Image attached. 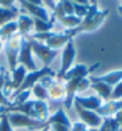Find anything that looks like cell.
<instances>
[{
    "mask_svg": "<svg viewBox=\"0 0 122 131\" xmlns=\"http://www.w3.org/2000/svg\"><path fill=\"white\" fill-rule=\"evenodd\" d=\"M108 14H109L108 10L99 11L97 3L92 1L90 4L86 17H84L81 19V23L79 24V26H77L76 29H72V30H65V34H67L71 38H73L76 35L95 31L102 25V23L104 21V19L107 18Z\"/></svg>",
    "mask_w": 122,
    "mask_h": 131,
    "instance_id": "1",
    "label": "cell"
},
{
    "mask_svg": "<svg viewBox=\"0 0 122 131\" xmlns=\"http://www.w3.org/2000/svg\"><path fill=\"white\" fill-rule=\"evenodd\" d=\"M1 113H6V112H18V113H23L28 117L36 119L40 122H44L47 123L49 118V107L48 104L45 101L41 100H28L26 103L18 105V106H12L10 108H5V110L0 111Z\"/></svg>",
    "mask_w": 122,
    "mask_h": 131,
    "instance_id": "2",
    "label": "cell"
},
{
    "mask_svg": "<svg viewBox=\"0 0 122 131\" xmlns=\"http://www.w3.org/2000/svg\"><path fill=\"white\" fill-rule=\"evenodd\" d=\"M30 37L36 39V41L44 43L48 48L53 49V50H58V51H59V49L63 48L70 39H73L65 32L63 34H56V32L52 31L44 32V34H34Z\"/></svg>",
    "mask_w": 122,
    "mask_h": 131,
    "instance_id": "3",
    "label": "cell"
},
{
    "mask_svg": "<svg viewBox=\"0 0 122 131\" xmlns=\"http://www.w3.org/2000/svg\"><path fill=\"white\" fill-rule=\"evenodd\" d=\"M7 119L10 122L12 128H25L29 130H41L44 126H47V123L44 122H40L36 119L28 117L23 113H18V112H6Z\"/></svg>",
    "mask_w": 122,
    "mask_h": 131,
    "instance_id": "4",
    "label": "cell"
},
{
    "mask_svg": "<svg viewBox=\"0 0 122 131\" xmlns=\"http://www.w3.org/2000/svg\"><path fill=\"white\" fill-rule=\"evenodd\" d=\"M29 41H30V45H31L32 54H35L40 60H41L44 67H49V64L54 61L59 51L58 50H53V49L48 48L44 43H42L40 41H36L34 38L29 36Z\"/></svg>",
    "mask_w": 122,
    "mask_h": 131,
    "instance_id": "5",
    "label": "cell"
},
{
    "mask_svg": "<svg viewBox=\"0 0 122 131\" xmlns=\"http://www.w3.org/2000/svg\"><path fill=\"white\" fill-rule=\"evenodd\" d=\"M21 38L18 34H16L13 37L8 38L6 43L4 44V50H5V55H6L8 67H10V72L14 70V68L18 66V55H19V50H21Z\"/></svg>",
    "mask_w": 122,
    "mask_h": 131,
    "instance_id": "6",
    "label": "cell"
},
{
    "mask_svg": "<svg viewBox=\"0 0 122 131\" xmlns=\"http://www.w3.org/2000/svg\"><path fill=\"white\" fill-rule=\"evenodd\" d=\"M76 55H77V51H76L73 39H70L67 42V44L62 48V52H61V67H60V70L58 73V75H56L59 80H62L63 75L73 66Z\"/></svg>",
    "mask_w": 122,
    "mask_h": 131,
    "instance_id": "7",
    "label": "cell"
},
{
    "mask_svg": "<svg viewBox=\"0 0 122 131\" xmlns=\"http://www.w3.org/2000/svg\"><path fill=\"white\" fill-rule=\"evenodd\" d=\"M18 64L25 67L26 70L32 72L37 69L35 61L32 59V50L31 45H30V41L28 37H22L21 38V50H19V55H18Z\"/></svg>",
    "mask_w": 122,
    "mask_h": 131,
    "instance_id": "8",
    "label": "cell"
},
{
    "mask_svg": "<svg viewBox=\"0 0 122 131\" xmlns=\"http://www.w3.org/2000/svg\"><path fill=\"white\" fill-rule=\"evenodd\" d=\"M54 75H55V73L53 72L49 67H43L42 69H36V70H32V72H28L26 75H25L24 81L22 83V86L13 94L19 93L22 91L30 90L36 82H40L44 76H54Z\"/></svg>",
    "mask_w": 122,
    "mask_h": 131,
    "instance_id": "9",
    "label": "cell"
},
{
    "mask_svg": "<svg viewBox=\"0 0 122 131\" xmlns=\"http://www.w3.org/2000/svg\"><path fill=\"white\" fill-rule=\"evenodd\" d=\"M74 106H76V111H77L78 116L80 118L81 123H84L85 125L90 126L91 129H97L101 126L102 124V121L103 118L95 111H89V110H85L83 107H80L78 104L74 103Z\"/></svg>",
    "mask_w": 122,
    "mask_h": 131,
    "instance_id": "10",
    "label": "cell"
},
{
    "mask_svg": "<svg viewBox=\"0 0 122 131\" xmlns=\"http://www.w3.org/2000/svg\"><path fill=\"white\" fill-rule=\"evenodd\" d=\"M19 4L34 18L41 19V20H44V21H49L48 10H47V7H44V5H35V4H31L29 0H21Z\"/></svg>",
    "mask_w": 122,
    "mask_h": 131,
    "instance_id": "11",
    "label": "cell"
},
{
    "mask_svg": "<svg viewBox=\"0 0 122 131\" xmlns=\"http://www.w3.org/2000/svg\"><path fill=\"white\" fill-rule=\"evenodd\" d=\"M98 63H96L95 66H92V67H86L85 64H81V63H79V64H76L73 66V67H71L70 70L63 75L62 80H65V81H68V80L71 79H83V78H87V75L90 74L93 69H96L98 67Z\"/></svg>",
    "mask_w": 122,
    "mask_h": 131,
    "instance_id": "12",
    "label": "cell"
},
{
    "mask_svg": "<svg viewBox=\"0 0 122 131\" xmlns=\"http://www.w3.org/2000/svg\"><path fill=\"white\" fill-rule=\"evenodd\" d=\"M73 103L78 104L80 107L89 111H96L102 106V99L98 95H90V97H80L76 95Z\"/></svg>",
    "mask_w": 122,
    "mask_h": 131,
    "instance_id": "13",
    "label": "cell"
},
{
    "mask_svg": "<svg viewBox=\"0 0 122 131\" xmlns=\"http://www.w3.org/2000/svg\"><path fill=\"white\" fill-rule=\"evenodd\" d=\"M80 79H71L68 81H65V99H63V104L67 110H70L74 101V97L78 93V82Z\"/></svg>",
    "mask_w": 122,
    "mask_h": 131,
    "instance_id": "14",
    "label": "cell"
},
{
    "mask_svg": "<svg viewBox=\"0 0 122 131\" xmlns=\"http://www.w3.org/2000/svg\"><path fill=\"white\" fill-rule=\"evenodd\" d=\"M89 79H90V82L101 81V82H105L112 87V86H115L116 83H119L120 81H122V69L114 70V72H109L101 76H91Z\"/></svg>",
    "mask_w": 122,
    "mask_h": 131,
    "instance_id": "15",
    "label": "cell"
},
{
    "mask_svg": "<svg viewBox=\"0 0 122 131\" xmlns=\"http://www.w3.org/2000/svg\"><path fill=\"white\" fill-rule=\"evenodd\" d=\"M122 108V99L121 100H110L108 103L102 104V106L98 108L97 112L102 118L110 117L112 114H116Z\"/></svg>",
    "mask_w": 122,
    "mask_h": 131,
    "instance_id": "16",
    "label": "cell"
},
{
    "mask_svg": "<svg viewBox=\"0 0 122 131\" xmlns=\"http://www.w3.org/2000/svg\"><path fill=\"white\" fill-rule=\"evenodd\" d=\"M18 35L22 37H28L31 29L34 28V18L28 14H19L18 16Z\"/></svg>",
    "mask_w": 122,
    "mask_h": 131,
    "instance_id": "17",
    "label": "cell"
},
{
    "mask_svg": "<svg viewBox=\"0 0 122 131\" xmlns=\"http://www.w3.org/2000/svg\"><path fill=\"white\" fill-rule=\"evenodd\" d=\"M47 124L48 125L60 124V125H63V126H67L68 129H71V126H72V123H71L70 118H68V116L66 114L63 108H59L55 113L49 116L48 121H47Z\"/></svg>",
    "mask_w": 122,
    "mask_h": 131,
    "instance_id": "18",
    "label": "cell"
},
{
    "mask_svg": "<svg viewBox=\"0 0 122 131\" xmlns=\"http://www.w3.org/2000/svg\"><path fill=\"white\" fill-rule=\"evenodd\" d=\"M90 87L92 90H95L98 93V97L102 100H109L111 97V92H112V87L110 85L105 82H101V81H96V82H91Z\"/></svg>",
    "mask_w": 122,
    "mask_h": 131,
    "instance_id": "19",
    "label": "cell"
},
{
    "mask_svg": "<svg viewBox=\"0 0 122 131\" xmlns=\"http://www.w3.org/2000/svg\"><path fill=\"white\" fill-rule=\"evenodd\" d=\"M18 31V25H17V21H8L6 23L5 25L0 26V38L1 39H8V38L13 37L16 32Z\"/></svg>",
    "mask_w": 122,
    "mask_h": 131,
    "instance_id": "20",
    "label": "cell"
},
{
    "mask_svg": "<svg viewBox=\"0 0 122 131\" xmlns=\"http://www.w3.org/2000/svg\"><path fill=\"white\" fill-rule=\"evenodd\" d=\"M18 17V10L14 8H4L0 7V26L5 25L8 21H13Z\"/></svg>",
    "mask_w": 122,
    "mask_h": 131,
    "instance_id": "21",
    "label": "cell"
},
{
    "mask_svg": "<svg viewBox=\"0 0 122 131\" xmlns=\"http://www.w3.org/2000/svg\"><path fill=\"white\" fill-rule=\"evenodd\" d=\"M54 28V23L53 20L44 21L41 19H36L34 18V29H35L36 34H44V32L52 31V29Z\"/></svg>",
    "mask_w": 122,
    "mask_h": 131,
    "instance_id": "22",
    "label": "cell"
},
{
    "mask_svg": "<svg viewBox=\"0 0 122 131\" xmlns=\"http://www.w3.org/2000/svg\"><path fill=\"white\" fill-rule=\"evenodd\" d=\"M119 129H121V128H120L119 123H117V121H116L115 118L104 117L98 131H117Z\"/></svg>",
    "mask_w": 122,
    "mask_h": 131,
    "instance_id": "23",
    "label": "cell"
},
{
    "mask_svg": "<svg viewBox=\"0 0 122 131\" xmlns=\"http://www.w3.org/2000/svg\"><path fill=\"white\" fill-rule=\"evenodd\" d=\"M31 94L37 98L36 100H41V101H45L48 99V91L41 82H36L34 86L31 87Z\"/></svg>",
    "mask_w": 122,
    "mask_h": 131,
    "instance_id": "24",
    "label": "cell"
},
{
    "mask_svg": "<svg viewBox=\"0 0 122 131\" xmlns=\"http://www.w3.org/2000/svg\"><path fill=\"white\" fill-rule=\"evenodd\" d=\"M59 21L65 28H67V30H72V29H76L77 26H79V24L81 23V19L76 17V16H63L62 18L59 19Z\"/></svg>",
    "mask_w": 122,
    "mask_h": 131,
    "instance_id": "25",
    "label": "cell"
},
{
    "mask_svg": "<svg viewBox=\"0 0 122 131\" xmlns=\"http://www.w3.org/2000/svg\"><path fill=\"white\" fill-rule=\"evenodd\" d=\"M31 95V90H26V91H22L19 93H16L12 95V106H18V105H22V104L26 103Z\"/></svg>",
    "mask_w": 122,
    "mask_h": 131,
    "instance_id": "26",
    "label": "cell"
},
{
    "mask_svg": "<svg viewBox=\"0 0 122 131\" xmlns=\"http://www.w3.org/2000/svg\"><path fill=\"white\" fill-rule=\"evenodd\" d=\"M89 5H84V4H79L78 1H73V10H74V16L78 18L83 19L84 17H86L87 12H89Z\"/></svg>",
    "mask_w": 122,
    "mask_h": 131,
    "instance_id": "27",
    "label": "cell"
},
{
    "mask_svg": "<svg viewBox=\"0 0 122 131\" xmlns=\"http://www.w3.org/2000/svg\"><path fill=\"white\" fill-rule=\"evenodd\" d=\"M0 131H13L6 113H0Z\"/></svg>",
    "mask_w": 122,
    "mask_h": 131,
    "instance_id": "28",
    "label": "cell"
},
{
    "mask_svg": "<svg viewBox=\"0 0 122 131\" xmlns=\"http://www.w3.org/2000/svg\"><path fill=\"white\" fill-rule=\"evenodd\" d=\"M122 98V81H120L119 83H116L115 86L112 87V92H111V100H121Z\"/></svg>",
    "mask_w": 122,
    "mask_h": 131,
    "instance_id": "29",
    "label": "cell"
},
{
    "mask_svg": "<svg viewBox=\"0 0 122 131\" xmlns=\"http://www.w3.org/2000/svg\"><path fill=\"white\" fill-rule=\"evenodd\" d=\"M62 7L66 16H74L73 1H71V0H62Z\"/></svg>",
    "mask_w": 122,
    "mask_h": 131,
    "instance_id": "30",
    "label": "cell"
},
{
    "mask_svg": "<svg viewBox=\"0 0 122 131\" xmlns=\"http://www.w3.org/2000/svg\"><path fill=\"white\" fill-rule=\"evenodd\" d=\"M90 79L89 78H83V79L79 80V82H78V93H80V92H84V91H86L87 88H90Z\"/></svg>",
    "mask_w": 122,
    "mask_h": 131,
    "instance_id": "31",
    "label": "cell"
},
{
    "mask_svg": "<svg viewBox=\"0 0 122 131\" xmlns=\"http://www.w3.org/2000/svg\"><path fill=\"white\" fill-rule=\"evenodd\" d=\"M0 106L3 107L1 110H5V108H10V107H12L11 101L8 100V98H6L5 95H4L3 91H0Z\"/></svg>",
    "mask_w": 122,
    "mask_h": 131,
    "instance_id": "32",
    "label": "cell"
},
{
    "mask_svg": "<svg viewBox=\"0 0 122 131\" xmlns=\"http://www.w3.org/2000/svg\"><path fill=\"white\" fill-rule=\"evenodd\" d=\"M89 130H90L89 126L85 125L84 123H81V122H76L71 126V131H89Z\"/></svg>",
    "mask_w": 122,
    "mask_h": 131,
    "instance_id": "33",
    "label": "cell"
},
{
    "mask_svg": "<svg viewBox=\"0 0 122 131\" xmlns=\"http://www.w3.org/2000/svg\"><path fill=\"white\" fill-rule=\"evenodd\" d=\"M7 80H8V78H7L6 69L4 68V67H0V91H3Z\"/></svg>",
    "mask_w": 122,
    "mask_h": 131,
    "instance_id": "34",
    "label": "cell"
},
{
    "mask_svg": "<svg viewBox=\"0 0 122 131\" xmlns=\"http://www.w3.org/2000/svg\"><path fill=\"white\" fill-rule=\"evenodd\" d=\"M0 7L4 8H14L13 0H0Z\"/></svg>",
    "mask_w": 122,
    "mask_h": 131,
    "instance_id": "35",
    "label": "cell"
},
{
    "mask_svg": "<svg viewBox=\"0 0 122 131\" xmlns=\"http://www.w3.org/2000/svg\"><path fill=\"white\" fill-rule=\"evenodd\" d=\"M49 126H50V130L53 131H71V129L60 124H53V125H49Z\"/></svg>",
    "mask_w": 122,
    "mask_h": 131,
    "instance_id": "36",
    "label": "cell"
},
{
    "mask_svg": "<svg viewBox=\"0 0 122 131\" xmlns=\"http://www.w3.org/2000/svg\"><path fill=\"white\" fill-rule=\"evenodd\" d=\"M43 5L48 6L52 11H54V8H55V6H56V3L55 1H52V0H48V1H43Z\"/></svg>",
    "mask_w": 122,
    "mask_h": 131,
    "instance_id": "37",
    "label": "cell"
},
{
    "mask_svg": "<svg viewBox=\"0 0 122 131\" xmlns=\"http://www.w3.org/2000/svg\"><path fill=\"white\" fill-rule=\"evenodd\" d=\"M115 119L117 121V123H119V125H120V128L122 129V108L121 110L116 113V117H115Z\"/></svg>",
    "mask_w": 122,
    "mask_h": 131,
    "instance_id": "38",
    "label": "cell"
},
{
    "mask_svg": "<svg viewBox=\"0 0 122 131\" xmlns=\"http://www.w3.org/2000/svg\"><path fill=\"white\" fill-rule=\"evenodd\" d=\"M39 131H50V126L47 125V126H44L43 129H41V130H39Z\"/></svg>",
    "mask_w": 122,
    "mask_h": 131,
    "instance_id": "39",
    "label": "cell"
},
{
    "mask_svg": "<svg viewBox=\"0 0 122 131\" xmlns=\"http://www.w3.org/2000/svg\"><path fill=\"white\" fill-rule=\"evenodd\" d=\"M3 49H4V42H3V39L0 38V51H1Z\"/></svg>",
    "mask_w": 122,
    "mask_h": 131,
    "instance_id": "40",
    "label": "cell"
},
{
    "mask_svg": "<svg viewBox=\"0 0 122 131\" xmlns=\"http://www.w3.org/2000/svg\"><path fill=\"white\" fill-rule=\"evenodd\" d=\"M119 11H120V13L122 14V1H121V5L119 6Z\"/></svg>",
    "mask_w": 122,
    "mask_h": 131,
    "instance_id": "41",
    "label": "cell"
},
{
    "mask_svg": "<svg viewBox=\"0 0 122 131\" xmlns=\"http://www.w3.org/2000/svg\"><path fill=\"white\" fill-rule=\"evenodd\" d=\"M89 131H98V130H97V129H90Z\"/></svg>",
    "mask_w": 122,
    "mask_h": 131,
    "instance_id": "42",
    "label": "cell"
},
{
    "mask_svg": "<svg viewBox=\"0 0 122 131\" xmlns=\"http://www.w3.org/2000/svg\"><path fill=\"white\" fill-rule=\"evenodd\" d=\"M117 131H122V129H119V130H117Z\"/></svg>",
    "mask_w": 122,
    "mask_h": 131,
    "instance_id": "43",
    "label": "cell"
},
{
    "mask_svg": "<svg viewBox=\"0 0 122 131\" xmlns=\"http://www.w3.org/2000/svg\"><path fill=\"white\" fill-rule=\"evenodd\" d=\"M50 131H53V130H50Z\"/></svg>",
    "mask_w": 122,
    "mask_h": 131,
    "instance_id": "44",
    "label": "cell"
}]
</instances>
